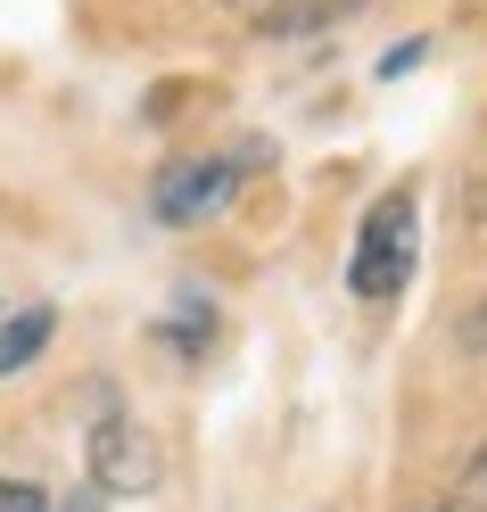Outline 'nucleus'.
I'll list each match as a JSON object with an SVG mask.
<instances>
[{
	"label": "nucleus",
	"instance_id": "nucleus-1",
	"mask_svg": "<svg viewBox=\"0 0 487 512\" xmlns=\"http://www.w3.org/2000/svg\"><path fill=\"white\" fill-rule=\"evenodd\" d=\"M413 240H421V190H413V182H397V190H380V199L364 207V223H355L347 290L364 298V306L405 298V281H413Z\"/></svg>",
	"mask_w": 487,
	"mask_h": 512
},
{
	"label": "nucleus",
	"instance_id": "nucleus-2",
	"mask_svg": "<svg viewBox=\"0 0 487 512\" xmlns=\"http://www.w3.org/2000/svg\"><path fill=\"white\" fill-rule=\"evenodd\" d=\"M83 455H91V488H100V496H149L157 479H166V455H157V438H149L116 397H100V422H91Z\"/></svg>",
	"mask_w": 487,
	"mask_h": 512
},
{
	"label": "nucleus",
	"instance_id": "nucleus-3",
	"mask_svg": "<svg viewBox=\"0 0 487 512\" xmlns=\"http://www.w3.org/2000/svg\"><path fill=\"white\" fill-rule=\"evenodd\" d=\"M232 190H240L232 157H182V166H166L149 182V215L157 223H207V215L232 207Z\"/></svg>",
	"mask_w": 487,
	"mask_h": 512
},
{
	"label": "nucleus",
	"instance_id": "nucleus-4",
	"mask_svg": "<svg viewBox=\"0 0 487 512\" xmlns=\"http://www.w3.org/2000/svg\"><path fill=\"white\" fill-rule=\"evenodd\" d=\"M50 331H58V306H0V380L34 364L50 347Z\"/></svg>",
	"mask_w": 487,
	"mask_h": 512
},
{
	"label": "nucleus",
	"instance_id": "nucleus-5",
	"mask_svg": "<svg viewBox=\"0 0 487 512\" xmlns=\"http://www.w3.org/2000/svg\"><path fill=\"white\" fill-rule=\"evenodd\" d=\"M331 17H355V0H273V9L256 17V34L265 42H298V34H314V25H331Z\"/></svg>",
	"mask_w": 487,
	"mask_h": 512
},
{
	"label": "nucleus",
	"instance_id": "nucleus-6",
	"mask_svg": "<svg viewBox=\"0 0 487 512\" xmlns=\"http://www.w3.org/2000/svg\"><path fill=\"white\" fill-rule=\"evenodd\" d=\"M0 512H50V496L34 479H0Z\"/></svg>",
	"mask_w": 487,
	"mask_h": 512
},
{
	"label": "nucleus",
	"instance_id": "nucleus-7",
	"mask_svg": "<svg viewBox=\"0 0 487 512\" xmlns=\"http://www.w3.org/2000/svg\"><path fill=\"white\" fill-rule=\"evenodd\" d=\"M50 512H108L100 488H75V496H50Z\"/></svg>",
	"mask_w": 487,
	"mask_h": 512
},
{
	"label": "nucleus",
	"instance_id": "nucleus-8",
	"mask_svg": "<svg viewBox=\"0 0 487 512\" xmlns=\"http://www.w3.org/2000/svg\"><path fill=\"white\" fill-rule=\"evenodd\" d=\"M463 339H471V347H487V298L471 306V323H463Z\"/></svg>",
	"mask_w": 487,
	"mask_h": 512
},
{
	"label": "nucleus",
	"instance_id": "nucleus-9",
	"mask_svg": "<svg viewBox=\"0 0 487 512\" xmlns=\"http://www.w3.org/2000/svg\"><path fill=\"white\" fill-rule=\"evenodd\" d=\"M471 496H487V455H479V463H471Z\"/></svg>",
	"mask_w": 487,
	"mask_h": 512
},
{
	"label": "nucleus",
	"instance_id": "nucleus-10",
	"mask_svg": "<svg viewBox=\"0 0 487 512\" xmlns=\"http://www.w3.org/2000/svg\"><path fill=\"white\" fill-rule=\"evenodd\" d=\"M446 512H463V504H446ZM471 512H487V504H471Z\"/></svg>",
	"mask_w": 487,
	"mask_h": 512
},
{
	"label": "nucleus",
	"instance_id": "nucleus-11",
	"mask_svg": "<svg viewBox=\"0 0 487 512\" xmlns=\"http://www.w3.org/2000/svg\"><path fill=\"white\" fill-rule=\"evenodd\" d=\"M0 306H9V298H0Z\"/></svg>",
	"mask_w": 487,
	"mask_h": 512
}]
</instances>
